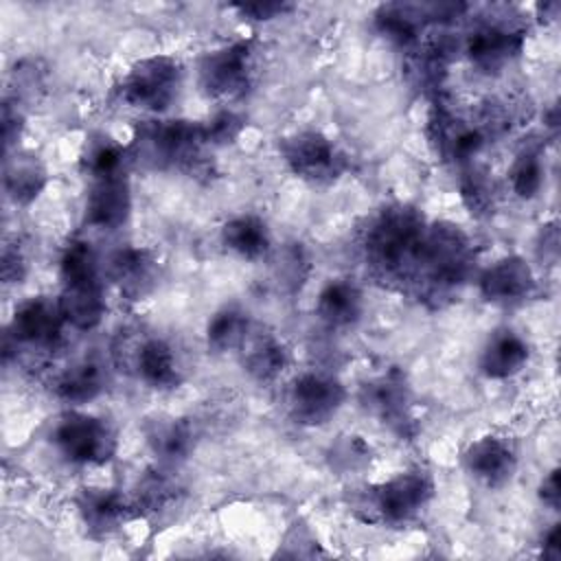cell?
<instances>
[{"instance_id": "1", "label": "cell", "mask_w": 561, "mask_h": 561, "mask_svg": "<svg viewBox=\"0 0 561 561\" xmlns=\"http://www.w3.org/2000/svg\"><path fill=\"white\" fill-rule=\"evenodd\" d=\"M425 228V217L410 204L379 208L362 234V250L370 270L388 280H412Z\"/></svg>"}, {"instance_id": "2", "label": "cell", "mask_w": 561, "mask_h": 561, "mask_svg": "<svg viewBox=\"0 0 561 561\" xmlns=\"http://www.w3.org/2000/svg\"><path fill=\"white\" fill-rule=\"evenodd\" d=\"M473 245L467 232L449 221L427 224L412 283L421 287V298H445L471 274Z\"/></svg>"}, {"instance_id": "3", "label": "cell", "mask_w": 561, "mask_h": 561, "mask_svg": "<svg viewBox=\"0 0 561 561\" xmlns=\"http://www.w3.org/2000/svg\"><path fill=\"white\" fill-rule=\"evenodd\" d=\"M210 147L204 123L197 121H145L129 147L131 158L153 169L197 171L204 164V149Z\"/></svg>"}, {"instance_id": "4", "label": "cell", "mask_w": 561, "mask_h": 561, "mask_svg": "<svg viewBox=\"0 0 561 561\" xmlns=\"http://www.w3.org/2000/svg\"><path fill=\"white\" fill-rule=\"evenodd\" d=\"M434 480L423 469H408L390 480L364 489L357 497V508L366 522L403 526L412 522L432 500Z\"/></svg>"}, {"instance_id": "5", "label": "cell", "mask_w": 561, "mask_h": 561, "mask_svg": "<svg viewBox=\"0 0 561 561\" xmlns=\"http://www.w3.org/2000/svg\"><path fill=\"white\" fill-rule=\"evenodd\" d=\"M182 85V64L171 55H149L138 59L118 83L123 103L151 114L164 112Z\"/></svg>"}, {"instance_id": "6", "label": "cell", "mask_w": 561, "mask_h": 561, "mask_svg": "<svg viewBox=\"0 0 561 561\" xmlns=\"http://www.w3.org/2000/svg\"><path fill=\"white\" fill-rule=\"evenodd\" d=\"M50 440L72 465H105L118 447L116 430L105 419L79 410H68L59 416Z\"/></svg>"}, {"instance_id": "7", "label": "cell", "mask_w": 561, "mask_h": 561, "mask_svg": "<svg viewBox=\"0 0 561 561\" xmlns=\"http://www.w3.org/2000/svg\"><path fill=\"white\" fill-rule=\"evenodd\" d=\"M287 169L309 184H331L348 169L340 147L318 129H300L278 142Z\"/></svg>"}, {"instance_id": "8", "label": "cell", "mask_w": 561, "mask_h": 561, "mask_svg": "<svg viewBox=\"0 0 561 561\" xmlns=\"http://www.w3.org/2000/svg\"><path fill=\"white\" fill-rule=\"evenodd\" d=\"M252 44L232 42L208 50L197 64L199 88L210 99H239L252 83Z\"/></svg>"}, {"instance_id": "9", "label": "cell", "mask_w": 561, "mask_h": 561, "mask_svg": "<svg viewBox=\"0 0 561 561\" xmlns=\"http://www.w3.org/2000/svg\"><path fill=\"white\" fill-rule=\"evenodd\" d=\"M346 401V388L327 373L307 370L291 379L287 388V408L298 425L318 427L331 421Z\"/></svg>"}, {"instance_id": "10", "label": "cell", "mask_w": 561, "mask_h": 561, "mask_svg": "<svg viewBox=\"0 0 561 561\" xmlns=\"http://www.w3.org/2000/svg\"><path fill=\"white\" fill-rule=\"evenodd\" d=\"M362 405L399 436H414L412 390L399 368H390L362 386Z\"/></svg>"}, {"instance_id": "11", "label": "cell", "mask_w": 561, "mask_h": 561, "mask_svg": "<svg viewBox=\"0 0 561 561\" xmlns=\"http://www.w3.org/2000/svg\"><path fill=\"white\" fill-rule=\"evenodd\" d=\"M123 366L134 370L136 377L153 390H173L182 383L184 375L169 340L158 335H134L123 342Z\"/></svg>"}, {"instance_id": "12", "label": "cell", "mask_w": 561, "mask_h": 561, "mask_svg": "<svg viewBox=\"0 0 561 561\" xmlns=\"http://www.w3.org/2000/svg\"><path fill=\"white\" fill-rule=\"evenodd\" d=\"M526 33L522 26L508 20H495V15L478 22L465 39V53L482 72H500L524 48Z\"/></svg>"}, {"instance_id": "13", "label": "cell", "mask_w": 561, "mask_h": 561, "mask_svg": "<svg viewBox=\"0 0 561 561\" xmlns=\"http://www.w3.org/2000/svg\"><path fill=\"white\" fill-rule=\"evenodd\" d=\"M66 318L61 313L59 300L37 296L24 300L9 324V335L15 344L35 346L42 351H50L59 344Z\"/></svg>"}, {"instance_id": "14", "label": "cell", "mask_w": 561, "mask_h": 561, "mask_svg": "<svg viewBox=\"0 0 561 561\" xmlns=\"http://www.w3.org/2000/svg\"><path fill=\"white\" fill-rule=\"evenodd\" d=\"M131 213V186L125 171L90 180L85 197V224L101 230L121 228Z\"/></svg>"}, {"instance_id": "15", "label": "cell", "mask_w": 561, "mask_h": 561, "mask_svg": "<svg viewBox=\"0 0 561 561\" xmlns=\"http://www.w3.org/2000/svg\"><path fill=\"white\" fill-rule=\"evenodd\" d=\"M462 465L467 473L484 486L500 489L513 480L517 469V454L506 438L486 434L467 445Z\"/></svg>"}, {"instance_id": "16", "label": "cell", "mask_w": 561, "mask_h": 561, "mask_svg": "<svg viewBox=\"0 0 561 561\" xmlns=\"http://www.w3.org/2000/svg\"><path fill=\"white\" fill-rule=\"evenodd\" d=\"M478 289L489 302L515 305L535 294L537 278L526 259L511 254L497 259L480 274Z\"/></svg>"}, {"instance_id": "17", "label": "cell", "mask_w": 561, "mask_h": 561, "mask_svg": "<svg viewBox=\"0 0 561 561\" xmlns=\"http://www.w3.org/2000/svg\"><path fill=\"white\" fill-rule=\"evenodd\" d=\"M107 274L123 298L142 300L158 287L160 265L151 250L127 245L112 254Z\"/></svg>"}, {"instance_id": "18", "label": "cell", "mask_w": 561, "mask_h": 561, "mask_svg": "<svg viewBox=\"0 0 561 561\" xmlns=\"http://www.w3.org/2000/svg\"><path fill=\"white\" fill-rule=\"evenodd\" d=\"M79 515L94 537H107L136 515L131 500L116 489H83L77 500Z\"/></svg>"}, {"instance_id": "19", "label": "cell", "mask_w": 561, "mask_h": 561, "mask_svg": "<svg viewBox=\"0 0 561 561\" xmlns=\"http://www.w3.org/2000/svg\"><path fill=\"white\" fill-rule=\"evenodd\" d=\"M528 357L530 346L519 333L513 329H497L489 335L480 351L478 370L486 379L502 381L522 373V368L528 364Z\"/></svg>"}, {"instance_id": "20", "label": "cell", "mask_w": 561, "mask_h": 561, "mask_svg": "<svg viewBox=\"0 0 561 561\" xmlns=\"http://www.w3.org/2000/svg\"><path fill=\"white\" fill-rule=\"evenodd\" d=\"M145 443L162 465H175L188 458L195 447V430L182 416L158 414L142 423Z\"/></svg>"}, {"instance_id": "21", "label": "cell", "mask_w": 561, "mask_h": 561, "mask_svg": "<svg viewBox=\"0 0 561 561\" xmlns=\"http://www.w3.org/2000/svg\"><path fill=\"white\" fill-rule=\"evenodd\" d=\"M243 370L261 383L274 381L289 364V351L285 342L265 329L250 327L245 340L239 346Z\"/></svg>"}, {"instance_id": "22", "label": "cell", "mask_w": 561, "mask_h": 561, "mask_svg": "<svg viewBox=\"0 0 561 561\" xmlns=\"http://www.w3.org/2000/svg\"><path fill=\"white\" fill-rule=\"evenodd\" d=\"M57 300H59L61 313L66 318V324H70L79 331L96 329L107 311L101 276L64 283Z\"/></svg>"}, {"instance_id": "23", "label": "cell", "mask_w": 561, "mask_h": 561, "mask_svg": "<svg viewBox=\"0 0 561 561\" xmlns=\"http://www.w3.org/2000/svg\"><path fill=\"white\" fill-rule=\"evenodd\" d=\"M364 296L353 278H331L316 298V313L329 329H351L359 322Z\"/></svg>"}, {"instance_id": "24", "label": "cell", "mask_w": 561, "mask_h": 561, "mask_svg": "<svg viewBox=\"0 0 561 561\" xmlns=\"http://www.w3.org/2000/svg\"><path fill=\"white\" fill-rule=\"evenodd\" d=\"M4 193L13 204L26 206L39 197V193L48 184V171L44 162L31 151H13L4 153V171H2Z\"/></svg>"}, {"instance_id": "25", "label": "cell", "mask_w": 561, "mask_h": 561, "mask_svg": "<svg viewBox=\"0 0 561 561\" xmlns=\"http://www.w3.org/2000/svg\"><path fill=\"white\" fill-rule=\"evenodd\" d=\"M221 243L228 252L245 261H259L267 256L272 237L267 224L256 215H237L221 226Z\"/></svg>"}, {"instance_id": "26", "label": "cell", "mask_w": 561, "mask_h": 561, "mask_svg": "<svg viewBox=\"0 0 561 561\" xmlns=\"http://www.w3.org/2000/svg\"><path fill=\"white\" fill-rule=\"evenodd\" d=\"M55 394L70 403V405H83L88 401H94L103 388H105V375L103 368L92 359H79L70 366H66L53 381Z\"/></svg>"}, {"instance_id": "27", "label": "cell", "mask_w": 561, "mask_h": 561, "mask_svg": "<svg viewBox=\"0 0 561 561\" xmlns=\"http://www.w3.org/2000/svg\"><path fill=\"white\" fill-rule=\"evenodd\" d=\"M134 511L136 515H158L178 504L180 486L178 482L162 469H149L145 471L134 489Z\"/></svg>"}, {"instance_id": "28", "label": "cell", "mask_w": 561, "mask_h": 561, "mask_svg": "<svg viewBox=\"0 0 561 561\" xmlns=\"http://www.w3.org/2000/svg\"><path fill=\"white\" fill-rule=\"evenodd\" d=\"M250 318L243 307L230 302L219 307L206 324V344L215 353H228V351H239L241 342L245 340L250 331Z\"/></svg>"}, {"instance_id": "29", "label": "cell", "mask_w": 561, "mask_h": 561, "mask_svg": "<svg viewBox=\"0 0 561 561\" xmlns=\"http://www.w3.org/2000/svg\"><path fill=\"white\" fill-rule=\"evenodd\" d=\"M543 180H546V171H543V160H541L539 147H524L515 156V160L508 169L511 191L522 199H533L541 191Z\"/></svg>"}, {"instance_id": "30", "label": "cell", "mask_w": 561, "mask_h": 561, "mask_svg": "<svg viewBox=\"0 0 561 561\" xmlns=\"http://www.w3.org/2000/svg\"><path fill=\"white\" fill-rule=\"evenodd\" d=\"M127 158V149H123L118 142H114L107 136H101L99 140H92L88 145V151L83 156V169L92 178L112 175L123 171Z\"/></svg>"}, {"instance_id": "31", "label": "cell", "mask_w": 561, "mask_h": 561, "mask_svg": "<svg viewBox=\"0 0 561 561\" xmlns=\"http://www.w3.org/2000/svg\"><path fill=\"white\" fill-rule=\"evenodd\" d=\"M61 283L99 278V259L88 241H72L66 245L59 259Z\"/></svg>"}, {"instance_id": "32", "label": "cell", "mask_w": 561, "mask_h": 561, "mask_svg": "<svg viewBox=\"0 0 561 561\" xmlns=\"http://www.w3.org/2000/svg\"><path fill=\"white\" fill-rule=\"evenodd\" d=\"M460 193H462V199L469 206V210L476 215L489 213L493 208V193H495L493 184L489 182L486 173H482L476 167H467V171L462 173Z\"/></svg>"}, {"instance_id": "33", "label": "cell", "mask_w": 561, "mask_h": 561, "mask_svg": "<svg viewBox=\"0 0 561 561\" xmlns=\"http://www.w3.org/2000/svg\"><path fill=\"white\" fill-rule=\"evenodd\" d=\"M331 467L337 471L362 469L370 460V447L362 436H342L329 451Z\"/></svg>"}, {"instance_id": "34", "label": "cell", "mask_w": 561, "mask_h": 561, "mask_svg": "<svg viewBox=\"0 0 561 561\" xmlns=\"http://www.w3.org/2000/svg\"><path fill=\"white\" fill-rule=\"evenodd\" d=\"M245 121L234 110H219L213 118L204 123V134L210 147H224L239 138Z\"/></svg>"}, {"instance_id": "35", "label": "cell", "mask_w": 561, "mask_h": 561, "mask_svg": "<svg viewBox=\"0 0 561 561\" xmlns=\"http://www.w3.org/2000/svg\"><path fill=\"white\" fill-rule=\"evenodd\" d=\"M26 256H24V250L18 241H4L2 245V256H0V274H2V280L7 285H13V283H22V278L26 276Z\"/></svg>"}, {"instance_id": "36", "label": "cell", "mask_w": 561, "mask_h": 561, "mask_svg": "<svg viewBox=\"0 0 561 561\" xmlns=\"http://www.w3.org/2000/svg\"><path fill=\"white\" fill-rule=\"evenodd\" d=\"M307 259L300 248H287L283 250L278 263H276V278L283 285H298L305 278Z\"/></svg>"}, {"instance_id": "37", "label": "cell", "mask_w": 561, "mask_h": 561, "mask_svg": "<svg viewBox=\"0 0 561 561\" xmlns=\"http://www.w3.org/2000/svg\"><path fill=\"white\" fill-rule=\"evenodd\" d=\"M230 9L239 11L243 18L256 20V22H270L274 18H280L294 9L289 2H237Z\"/></svg>"}, {"instance_id": "38", "label": "cell", "mask_w": 561, "mask_h": 561, "mask_svg": "<svg viewBox=\"0 0 561 561\" xmlns=\"http://www.w3.org/2000/svg\"><path fill=\"white\" fill-rule=\"evenodd\" d=\"M24 127V114L20 110L18 99H4L2 103V138H4V153L11 151L13 142L20 138Z\"/></svg>"}, {"instance_id": "39", "label": "cell", "mask_w": 561, "mask_h": 561, "mask_svg": "<svg viewBox=\"0 0 561 561\" xmlns=\"http://www.w3.org/2000/svg\"><path fill=\"white\" fill-rule=\"evenodd\" d=\"M539 500L552 511H559L561 504V484H559V467L550 469L548 476L539 482Z\"/></svg>"}, {"instance_id": "40", "label": "cell", "mask_w": 561, "mask_h": 561, "mask_svg": "<svg viewBox=\"0 0 561 561\" xmlns=\"http://www.w3.org/2000/svg\"><path fill=\"white\" fill-rule=\"evenodd\" d=\"M541 554L546 559H552V561H557L561 557V526L559 524H552L548 528V533H543Z\"/></svg>"}, {"instance_id": "41", "label": "cell", "mask_w": 561, "mask_h": 561, "mask_svg": "<svg viewBox=\"0 0 561 561\" xmlns=\"http://www.w3.org/2000/svg\"><path fill=\"white\" fill-rule=\"evenodd\" d=\"M539 243H541V250H543V259H557V254H559V230H557V224H548V226H543V230H541V239H539Z\"/></svg>"}]
</instances>
